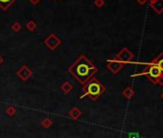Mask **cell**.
<instances>
[{
  "instance_id": "1",
  "label": "cell",
  "mask_w": 163,
  "mask_h": 138,
  "mask_svg": "<svg viewBox=\"0 0 163 138\" xmlns=\"http://www.w3.org/2000/svg\"><path fill=\"white\" fill-rule=\"evenodd\" d=\"M68 72L79 84L84 85L98 72V67L94 65L85 55H81L75 63L69 66Z\"/></svg>"
},
{
  "instance_id": "2",
  "label": "cell",
  "mask_w": 163,
  "mask_h": 138,
  "mask_svg": "<svg viewBox=\"0 0 163 138\" xmlns=\"http://www.w3.org/2000/svg\"><path fill=\"white\" fill-rule=\"evenodd\" d=\"M105 91L106 87L104 85H102V82L98 79L93 77L83 85L84 95L82 96V98L87 96L91 101H96Z\"/></svg>"
},
{
  "instance_id": "3",
  "label": "cell",
  "mask_w": 163,
  "mask_h": 138,
  "mask_svg": "<svg viewBox=\"0 0 163 138\" xmlns=\"http://www.w3.org/2000/svg\"><path fill=\"white\" fill-rule=\"evenodd\" d=\"M146 65H147V67L141 73L132 75V77H136V76L144 75V76H146L149 81L153 82L154 85H157L158 78L162 75L163 72L161 71V69L157 64H153L151 63H149V64H146Z\"/></svg>"
},
{
  "instance_id": "4",
  "label": "cell",
  "mask_w": 163,
  "mask_h": 138,
  "mask_svg": "<svg viewBox=\"0 0 163 138\" xmlns=\"http://www.w3.org/2000/svg\"><path fill=\"white\" fill-rule=\"evenodd\" d=\"M62 43L60 38L56 36L55 34H50L48 37L44 39V44L49 48L50 50H56L58 46Z\"/></svg>"
},
{
  "instance_id": "5",
  "label": "cell",
  "mask_w": 163,
  "mask_h": 138,
  "mask_svg": "<svg viewBox=\"0 0 163 138\" xmlns=\"http://www.w3.org/2000/svg\"><path fill=\"white\" fill-rule=\"evenodd\" d=\"M133 59V54L128 49L127 47H124L117 55H116V60L123 64L131 63V60Z\"/></svg>"
},
{
  "instance_id": "6",
  "label": "cell",
  "mask_w": 163,
  "mask_h": 138,
  "mask_svg": "<svg viewBox=\"0 0 163 138\" xmlns=\"http://www.w3.org/2000/svg\"><path fill=\"white\" fill-rule=\"evenodd\" d=\"M124 66V64L119 61L118 60H107V67L108 68V70H110L111 73L113 74H117L119 73L122 68Z\"/></svg>"
},
{
  "instance_id": "7",
  "label": "cell",
  "mask_w": 163,
  "mask_h": 138,
  "mask_svg": "<svg viewBox=\"0 0 163 138\" xmlns=\"http://www.w3.org/2000/svg\"><path fill=\"white\" fill-rule=\"evenodd\" d=\"M16 75L20 80L26 82L27 80H29L33 76V71L27 65H23L17 70Z\"/></svg>"
},
{
  "instance_id": "8",
  "label": "cell",
  "mask_w": 163,
  "mask_h": 138,
  "mask_svg": "<svg viewBox=\"0 0 163 138\" xmlns=\"http://www.w3.org/2000/svg\"><path fill=\"white\" fill-rule=\"evenodd\" d=\"M150 6L158 15L163 13V0H150Z\"/></svg>"
},
{
  "instance_id": "9",
  "label": "cell",
  "mask_w": 163,
  "mask_h": 138,
  "mask_svg": "<svg viewBox=\"0 0 163 138\" xmlns=\"http://www.w3.org/2000/svg\"><path fill=\"white\" fill-rule=\"evenodd\" d=\"M151 64H157V65L161 69V71L163 72V52H161L157 58H154V59L151 61Z\"/></svg>"
},
{
  "instance_id": "10",
  "label": "cell",
  "mask_w": 163,
  "mask_h": 138,
  "mask_svg": "<svg viewBox=\"0 0 163 138\" xmlns=\"http://www.w3.org/2000/svg\"><path fill=\"white\" fill-rule=\"evenodd\" d=\"M16 1V0H0V8L3 11H7Z\"/></svg>"
},
{
  "instance_id": "11",
  "label": "cell",
  "mask_w": 163,
  "mask_h": 138,
  "mask_svg": "<svg viewBox=\"0 0 163 138\" xmlns=\"http://www.w3.org/2000/svg\"><path fill=\"white\" fill-rule=\"evenodd\" d=\"M69 116L71 117L72 119H74V120H77V119H79L80 117L82 116V111L81 110L78 108V107H73L70 111H69Z\"/></svg>"
},
{
  "instance_id": "12",
  "label": "cell",
  "mask_w": 163,
  "mask_h": 138,
  "mask_svg": "<svg viewBox=\"0 0 163 138\" xmlns=\"http://www.w3.org/2000/svg\"><path fill=\"white\" fill-rule=\"evenodd\" d=\"M60 89H62V91L65 94H68L72 91L73 89V85L70 84L69 82H64L63 84L60 85Z\"/></svg>"
},
{
  "instance_id": "13",
  "label": "cell",
  "mask_w": 163,
  "mask_h": 138,
  "mask_svg": "<svg viewBox=\"0 0 163 138\" xmlns=\"http://www.w3.org/2000/svg\"><path fill=\"white\" fill-rule=\"evenodd\" d=\"M122 94H123V96H124L125 98L132 99L133 97V95H134V90L131 86H127L123 90V92H122Z\"/></svg>"
},
{
  "instance_id": "14",
  "label": "cell",
  "mask_w": 163,
  "mask_h": 138,
  "mask_svg": "<svg viewBox=\"0 0 163 138\" xmlns=\"http://www.w3.org/2000/svg\"><path fill=\"white\" fill-rule=\"evenodd\" d=\"M26 28L28 29L29 31L33 32V31H35V30L38 28V24H37L35 21H34V20H30V21L27 22V24H26Z\"/></svg>"
},
{
  "instance_id": "15",
  "label": "cell",
  "mask_w": 163,
  "mask_h": 138,
  "mask_svg": "<svg viewBox=\"0 0 163 138\" xmlns=\"http://www.w3.org/2000/svg\"><path fill=\"white\" fill-rule=\"evenodd\" d=\"M52 125H53V121H52L50 118H48V117H46V118H44V119L42 121V126L44 127L45 129L50 128Z\"/></svg>"
},
{
  "instance_id": "16",
  "label": "cell",
  "mask_w": 163,
  "mask_h": 138,
  "mask_svg": "<svg viewBox=\"0 0 163 138\" xmlns=\"http://www.w3.org/2000/svg\"><path fill=\"white\" fill-rule=\"evenodd\" d=\"M11 28H12V30L13 31V32H16V33H17V32H19L20 30H21V28H22V25L20 24L19 22H13V24H12V26H11Z\"/></svg>"
},
{
  "instance_id": "17",
  "label": "cell",
  "mask_w": 163,
  "mask_h": 138,
  "mask_svg": "<svg viewBox=\"0 0 163 138\" xmlns=\"http://www.w3.org/2000/svg\"><path fill=\"white\" fill-rule=\"evenodd\" d=\"M5 112H6V114L7 115H9V116H13L16 114V109L13 107H8L6 108V110H5Z\"/></svg>"
},
{
  "instance_id": "18",
  "label": "cell",
  "mask_w": 163,
  "mask_h": 138,
  "mask_svg": "<svg viewBox=\"0 0 163 138\" xmlns=\"http://www.w3.org/2000/svg\"><path fill=\"white\" fill-rule=\"evenodd\" d=\"M94 5L100 9L105 5V0H94Z\"/></svg>"
},
{
  "instance_id": "19",
  "label": "cell",
  "mask_w": 163,
  "mask_h": 138,
  "mask_svg": "<svg viewBox=\"0 0 163 138\" xmlns=\"http://www.w3.org/2000/svg\"><path fill=\"white\" fill-rule=\"evenodd\" d=\"M129 138H139V133H130L128 134Z\"/></svg>"
},
{
  "instance_id": "20",
  "label": "cell",
  "mask_w": 163,
  "mask_h": 138,
  "mask_svg": "<svg viewBox=\"0 0 163 138\" xmlns=\"http://www.w3.org/2000/svg\"><path fill=\"white\" fill-rule=\"evenodd\" d=\"M157 85H159L160 86H163V73H162V75L160 76V77L158 78V84H157Z\"/></svg>"
},
{
  "instance_id": "21",
  "label": "cell",
  "mask_w": 163,
  "mask_h": 138,
  "mask_svg": "<svg viewBox=\"0 0 163 138\" xmlns=\"http://www.w3.org/2000/svg\"><path fill=\"white\" fill-rule=\"evenodd\" d=\"M28 1H29L32 5H37L38 3L40 2V0H28Z\"/></svg>"
},
{
  "instance_id": "22",
  "label": "cell",
  "mask_w": 163,
  "mask_h": 138,
  "mask_svg": "<svg viewBox=\"0 0 163 138\" xmlns=\"http://www.w3.org/2000/svg\"><path fill=\"white\" fill-rule=\"evenodd\" d=\"M136 1H137L140 5H144V4L148 1V0H136Z\"/></svg>"
},
{
  "instance_id": "23",
  "label": "cell",
  "mask_w": 163,
  "mask_h": 138,
  "mask_svg": "<svg viewBox=\"0 0 163 138\" xmlns=\"http://www.w3.org/2000/svg\"><path fill=\"white\" fill-rule=\"evenodd\" d=\"M3 60H3V58H2L1 56H0V65H1V64L3 63Z\"/></svg>"
},
{
  "instance_id": "24",
  "label": "cell",
  "mask_w": 163,
  "mask_h": 138,
  "mask_svg": "<svg viewBox=\"0 0 163 138\" xmlns=\"http://www.w3.org/2000/svg\"><path fill=\"white\" fill-rule=\"evenodd\" d=\"M161 99L163 100V92H162V94H161Z\"/></svg>"
}]
</instances>
